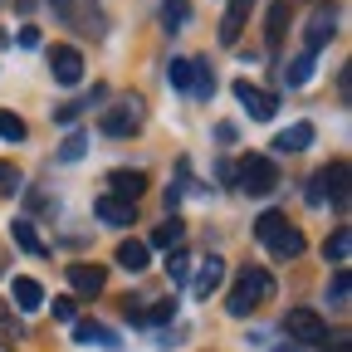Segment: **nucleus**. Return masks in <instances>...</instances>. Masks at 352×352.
Masks as SVG:
<instances>
[{"label": "nucleus", "instance_id": "nucleus-42", "mask_svg": "<svg viewBox=\"0 0 352 352\" xmlns=\"http://www.w3.org/2000/svg\"><path fill=\"white\" fill-rule=\"evenodd\" d=\"M0 352H10V347H6V342H0Z\"/></svg>", "mask_w": 352, "mask_h": 352}, {"label": "nucleus", "instance_id": "nucleus-28", "mask_svg": "<svg viewBox=\"0 0 352 352\" xmlns=\"http://www.w3.org/2000/svg\"><path fill=\"white\" fill-rule=\"evenodd\" d=\"M210 94H215V74H210L206 59H196V88H191V98H210Z\"/></svg>", "mask_w": 352, "mask_h": 352}, {"label": "nucleus", "instance_id": "nucleus-7", "mask_svg": "<svg viewBox=\"0 0 352 352\" xmlns=\"http://www.w3.org/2000/svg\"><path fill=\"white\" fill-rule=\"evenodd\" d=\"M50 69H54V83L74 88L83 78V54L74 50V44H54V50H50Z\"/></svg>", "mask_w": 352, "mask_h": 352}, {"label": "nucleus", "instance_id": "nucleus-29", "mask_svg": "<svg viewBox=\"0 0 352 352\" xmlns=\"http://www.w3.org/2000/svg\"><path fill=\"white\" fill-rule=\"evenodd\" d=\"M98 98H103V88H94V98H78V103H64V108H59V113H54V122H74V118H78V113H83V108H94V103H98Z\"/></svg>", "mask_w": 352, "mask_h": 352}, {"label": "nucleus", "instance_id": "nucleus-12", "mask_svg": "<svg viewBox=\"0 0 352 352\" xmlns=\"http://www.w3.org/2000/svg\"><path fill=\"white\" fill-rule=\"evenodd\" d=\"M10 298H15V308H20V314H34V308L44 303V289H39V279L15 274V279H10Z\"/></svg>", "mask_w": 352, "mask_h": 352}, {"label": "nucleus", "instance_id": "nucleus-14", "mask_svg": "<svg viewBox=\"0 0 352 352\" xmlns=\"http://www.w3.org/2000/svg\"><path fill=\"white\" fill-rule=\"evenodd\" d=\"M108 182H113V196H122V201H138V196L147 191V176H142V171H132V166H118Z\"/></svg>", "mask_w": 352, "mask_h": 352}, {"label": "nucleus", "instance_id": "nucleus-9", "mask_svg": "<svg viewBox=\"0 0 352 352\" xmlns=\"http://www.w3.org/2000/svg\"><path fill=\"white\" fill-rule=\"evenodd\" d=\"M250 10H254V0H226V20H220V44H235V39H240V30H245V20H250Z\"/></svg>", "mask_w": 352, "mask_h": 352}, {"label": "nucleus", "instance_id": "nucleus-32", "mask_svg": "<svg viewBox=\"0 0 352 352\" xmlns=\"http://www.w3.org/2000/svg\"><path fill=\"white\" fill-rule=\"evenodd\" d=\"M83 152H88V138H83V132H74V138L59 147V162H78Z\"/></svg>", "mask_w": 352, "mask_h": 352}, {"label": "nucleus", "instance_id": "nucleus-11", "mask_svg": "<svg viewBox=\"0 0 352 352\" xmlns=\"http://www.w3.org/2000/svg\"><path fill=\"white\" fill-rule=\"evenodd\" d=\"M289 0H274L270 6V20H264V44H270V50H284V34H289Z\"/></svg>", "mask_w": 352, "mask_h": 352}, {"label": "nucleus", "instance_id": "nucleus-24", "mask_svg": "<svg viewBox=\"0 0 352 352\" xmlns=\"http://www.w3.org/2000/svg\"><path fill=\"white\" fill-rule=\"evenodd\" d=\"M74 342H98V347H118V333H108L103 323H74Z\"/></svg>", "mask_w": 352, "mask_h": 352}, {"label": "nucleus", "instance_id": "nucleus-5", "mask_svg": "<svg viewBox=\"0 0 352 352\" xmlns=\"http://www.w3.org/2000/svg\"><path fill=\"white\" fill-rule=\"evenodd\" d=\"M235 98H240V108H245L254 122H274V113H279V98L264 94V88H254L250 78H235Z\"/></svg>", "mask_w": 352, "mask_h": 352}, {"label": "nucleus", "instance_id": "nucleus-34", "mask_svg": "<svg viewBox=\"0 0 352 352\" xmlns=\"http://www.w3.org/2000/svg\"><path fill=\"white\" fill-rule=\"evenodd\" d=\"M215 142L230 147V142H235V122H220V127H215Z\"/></svg>", "mask_w": 352, "mask_h": 352}, {"label": "nucleus", "instance_id": "nucleus-21", "mask_svg": "<svg viewBox=\"0 0 352 352\" xmlns=\"http://www.w3.org/2000/svg\"><path fill=\"white\" fill-rule=\"evenodd\" d=\"M314 69H318V54H308V50H303V54L284 69V83H289V88H303L308 78H314Z\"/></svg>", "mask_w": 352, "mask_h": 352}, {"label": "nucleus", "instance_id": "nucleus-6", "mask_svg": "<svg viewBox=\"0 0 352 352\" xmlns=\"http://www.w3.org/2000/svg\"><path fill=\"white\" fill-rule=\"evenodd\" d=\"M284 333H289L294 342H323L328 323L314 314V308H289V314H284Z\"/></svg>", "mask_w": 352, "mask_h": 352}, {"label": "nucleus", "instance_id": "nucleus-1", "mask_svg": "<svg viewBox=\"0 0 352 352\" xmlns=\"http://www.w3.org/2000/svg\"><path fill=\"white\" fill-rule=\"evenodd\" d=\"M270 294H274V274L264 270V264H245V270L235 274V284H230V294H226V314L230 318H250Z\"/></svg>", "mask_w": 352, "mask_h": 352}, {"label": "nucleus", "instance_id": "nucleus-35", "mask_svg": "<svg viewBox=\"0 0 352 352\" xmlns=\"http://www.w3.org/2000/svg\"><path fill=\"white\" fill-rule=\"evenodd\" d=\"M0 186L15 191V186H20V171H15V166H0Z\"/></svg>", "mask_w": 352, "mask_h": 352}, {"label": "nucleus", "instance_id": "nucleus-23", "mask_svg": "<svg viewBox=\"0 0 352 352\" xmlns=\"http://www.w3.org/2000/svg\"><path fill=\"white\" fill-rule=\"evenodd\" d=\"M191 20V0H162V25L176 34V30H186Z\"/></svg>", "mask_w": 352, "mask_h": 352}, {"label": "nucleus", "instance_id": "nucleus-17", "mask_svg": "<svg viewBox=\"0 0 352 352\" xmlns=\"http://www.w3.org/2000/svg\"><path fill=\"white\" fill-rule=\"evenodd\" d=\"M318 176H323V191H333V206L347 210V162H333V166H323Z\"/></svg>", "mask_w": 352, "mask_h": 352}, {"label": "nucleus", "instance_id": "nucleus-19", "mask_svg": "<svg viewBox=\"0 0 352 352\" xmlns=\"http://www.w3.org/2000/svg\"><path fill=\"white\" fill-rule=\"evenodd\" d=\"M147 254H152V245H142V240H122V245H118V264H122V270H132V274L147 270Z\"/></svg>", "mask_w": 352, "mask_h": 352}, {"label": "nucleus", "instance_id": "nucleus-33", "mask_svg": "<svg viewBox=\"0 0 352 352\" xmlns=\"http://www.w3.org/2000/svg\"><path fill=\"white\" fill-rule=\"evenodd\" d=\"M54 318L59 323H74V298H54Z\"/></svg>", "mask_w": 352, "mask_h": 352}, {"label": "nucleus", "instance_id": "nucleus-30", "mask_svg": "<svg viewBox=\"0 0 352 352\" xmlns=\"http://www.w3.org/2000/svg\"><path fill=\"white\" fill-rule=\"evenodd\" d=\"M166 279H171V284L191 279V259H186V254H166Z\"/></svg>", "mask_w": 352, "mask_h": 352}, {"label": "nucleus", "instance_id": "nucleus-26", "mask_svg": "<svg viewBox=\"0 0 352 352\" xmlns=\"http://www.w3.org/2000/svg\"><path fill=\"white\" fill-rule=\"evenodd\" d=\"M0 138H6V142H25V138H30L25 118H20V113H10V108H0Z\"/></svg>", "mask_w": 352, "mask_h": 352}, {"label": "nucleus", "instance_id": "nucleus-39", "mask_svg": "<svg viewBox=\"0 0 352 352\" xmlns=\"http://www.w3.org/2000/svg\"><path fill=\"white\" fill-rule=\"evenodd\" d=\"M34 6H39V0H15V10H20V15H30Z\"/></svg>", "mask_w": 352, "mask_h": 352}, {"label": "nucleus", "instance_id": "nucleus-37", "mask_svg": "<svg viewBox=\"0 0 352 352\" xmlns=\"http://www.w3.org/2000/svg\"><path fill=\"white\" fill-rule=\"evenodd\" d=\"M323 196H328V191H323V176H314V182H308V201H314V206H318Z\"/></svg>", "mask_w": 352, "mask_h": 352}, {"label": "nucleus", "instance_id": "nucleus-40", "mask_svg": "<svg viewBox=\"0 0 352 352\" xmlns=\"http://www.w3.org/2000/svg\"><path fill=\"white\" fill-rule=\"evenodd\" d=\"M333 352H347V333H338V342H333Z\"/></svg>", "mask_w": 352, "mask_h": 352}, {"label": "nucleus", "instance_id": "nucleus-22", "mask_svg": "<svg viewBox=\"0 0 352 352\" xmlns=\"http://www.w3.org/2000/svg\"><path fill=\"white\" fill-rule=\"evenodd\" d=\"M10 235H15V245H20L25 254H34V259H44V254H50V250H44V240L34 235V226H30V220H15V226H10Z\"/></svg>", "mask_w": 352, "mask_h": 352}, {"label": "nucleus", "instance_id": "nucleus-15", "mask_svg": "<svg viewBox=\"0 0 352 352\" xmlns=\"http://www.w3.org/2000/svg\"><path fill=\"white\" fill-rule=\"evenodd\" d=\"M98 215H103V226H132V215H138V210H132V201H122V196H98V206H94Z\"/></svg>", "mask_w": 352, "mask_h": 352}, {"label": "nucleus", "instance_id": "nucleus-20", "mask_svg": "<svg viewBox=\"0 0 352 352\" xmlns=\"http://www.w3.org/2000/svg\"><path fill=\"white\" fill-rule=\"evenodd\" d=\"M166 78H171L176 94L191 98V88H196V59H171V64H166Z\"/></svg>", "mask_w": 352, "mask_h": 352}, {"label": "nucleus", "instance_id": "nucleus-8", "mask_svg": "<svg viewBox=\"0 0 352 352\" xmlns=\"http://www.w3.org/2000/svg\"><path fill=\"white\" fill-rule=\"evenodd\" d=\"M103 284H108L103 264H69V289H74L78 298H94V294H103Z\"/></svg>", "mask_w": 352, "mask_h": 352}, {"label": "nucleus", "instance_id": "nucleus-3", "mask_svg": "<svg viewBox=\"0 0 352 352\" xmlns=\"http://www.w3.org/2000/svg\"><path fill=\"white\" fill-rule=\"evenodd\" d=\"M142 118H147V108H142V98H138V94H132V98H122L118 108H108V113H103L98 132H103V138H113V142H122V138H132V132L142 127Z\"/></svg>", "mask_w": 352, "mask_h": 352}, {"label": "nucleus", "instance_id": "nucleus-2", "mask_svg": "<svg viewBox=\"0 0 352 352\" xmlns=\"http://www.w3.org/2000/svg\"><path fill=\"white\" fill-rule=\"evenodd\" d=\"M254 240L270 250L274 259H298V254H303V230L289 226L284 210H264V215L254 220Z\"/></svg>", "mask_w": 352, "mask_h": 352}, {"label": "nucleus", "instance_id": "nucleus-38", "mask_svg": "<svg viewBox=\"0 0 352 352\" xmlns=\"http://www.w3.org/2000/svg\"><path fill=\"white\" fill-rule=\"evenodd\" d=\"M54 10H59L64 25H74V0H54Z\"/></svg>", "mask_w": 352, "mask_h": 352}, {"label": "nucleus", "instance_id": "nucleus-10", "mask_svg": "<svg viewBox=\"0 0 352 352\" xmlns=\"http://www.w3.org/2000/svg\"><path fill=\"white\" fill-rule=\"evenodd\" d=\"M333 30H338V25H333V15H328V10L308 15V25H303V50H308V54H318L323 44L333 39Z\"/></svg>", "mask_w": 352, "mask_h": 352}, {"label": "nucleus", "instance_id": "nucleus-31", "mask_svg": "<svg viewBox=\"0 0 352 352\" xmlns=\"http://www.w3.org/2000/svg\"><path fill=\"white\" fill-rule=\"evenodd\" d=\"M328 303H333V308H347V270L333 274V284H328Z\"/></svg>", "mask_w": 352, "mask_h": 352}, {"label": "nucleus", "instance_id": "nucleus-18", "mask_svg": "<svg viewBox=\"0 0 352 352\" xmlns=\"http://www.w3.org/2000/svg\"><path fill=\"white\" fill-rule=\"evenodd\" d=\"M171 318H176V294L157 298L152 308H142V303H138V318H132V323H147V328H162V323H171Z\"/></svg>", "mask_w": 352, "mask_h": 352}, {"label": "nucleus", "instance_id": "nucleus-13", "mask_svg": "<svg viewBox=\"0 0 352 352\" xmlns=\"http://www.w3.org/2000/svg\"><path fill=\"white\" fill-rule=\"evenodd\" d=\"M220 279H226V259H220V254H206V264H201V270H196V298H210L215 289H220Z\"/></svg>", "mask_w": 352, "mask_h": 352}, {"label": "nucleus", "instance_id": "nucleus-25", "mask_svg": "<svg viewBox=\"0 0 352 352\" xmlns=\"http://www.w3.org/2000/svg\"><path fill=\"white\" fill-rule=\"evenodd\" d=\"M347 245H352V235H347V226H338L328 240H323V254L338 264V270H342V264H347Z\"/></svg>", "mask_w": 352, "mask_h": 352}, {"label": "nucleus", "instance_id": "nucleus-41", "mask_svg": "<svg viewBox=\"0 0 352 352\" xmlns=\"http://www.w3.org/2000/svg\"><path fill=\"white\" fill-rule=\"evenodd\" d=\"M279 352H303V347H294V342H289V347H279Z\"/></svg>", "mask_w": 352, "mask_h": 352}, {"label": "nucleus", "instance_id": "nucleus-27", "mask_svg": "<svg viewBox=\"0 0 352 352\" xmlns=\"http://www.w3.org/2000/svg\"><path fill=\"white\" fill-rule=\"evenodd\" d=\"M182 235H186V226L171 215V220H162V226L152 230V245H157V250H166V245H182Z\"/></svg>", "mask_w": 352, "mask_h": 352}, {"label": "nucleus", "instance_id": "nucleus-36", "mask_svg": "<svg viewBox=\"0 0 352 352\" xmlns=\"http://www.w3.org/2000/svg\"><path fill=\"white\" fill-rule=\"evenodd\" d=\"M20 44H25V50H39V30L25 25V30H20Z\"/></svg>", "mask_w": 352, "mask_h": 352}, {"label": "nucleus", "instance_id": "nucleus-4", "mask_svg": "<svg viewBox=\"0 0 352 352\" xmlns=\"http://www.w3.org/2000/svg\"><path fill=\"white\" fill-rule=\"evenodd\" d=\"M235 186L250 191V196H270V191L279 186V166H274V157H245V162H240V176H235Z\"/></svg>", "mask_w": 352, "mask_h": 352}, {"label": "nucleus", "instance_id": "nucleus-16", "mask_svg": "<svg viewBox=\"0 0 352 352\" xmlns=\"http://www.w3.org/2000/svg\"><path fill=\"white\" fill-rule=\"evenodd\" d=\"M314 147V122H294L274 138V152H308Z\"/></svg>", "mask_w": 352, "mask_h": 352}]
</instances>
